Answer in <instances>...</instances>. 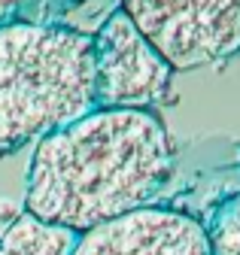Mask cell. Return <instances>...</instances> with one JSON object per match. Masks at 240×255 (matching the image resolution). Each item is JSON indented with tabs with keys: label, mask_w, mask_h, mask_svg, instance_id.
<instances>
[{
	"label": "cell",
	"mask_w": 240,
	"mask_h": 255,
	"mask_svg": "<svg viewBox=\"0 0 240 255\" xmlns=\"http://www.w3.org/2000/svg\"><path fill=\"white\" fill-rule=\"evenodd\" d=\"M210 255H240V195L222 201V207L204 228Z\"/></svg>",
	"instance_id": "cell-7"
},
{
	"label": "cell",
	"mask_w": 240,
	"mask_h": 255,
	"mask_svg": "<svg viewBox=\"0 0 240 255\" xmlns=\"http://www.w3.org/2000/svg\"><path fill=\"white\" fill-rule=\"evenodd\" d=\"M76 243H79L76 231L43 222L27 210H21L12 216V222L3 225L0 255H73Z\"/></svg>",
	"instance_id": "cell-6"
},
{
	"label": "cell",
	"mask_w": 240,
	"mask_h": 255,
	"mask_svg": "<svg viewBox=\"0 0 240 255\" xmlns=\"http://www.w3.org/2000/svg\"><path fill=\"white\" fill-rule=\"evenodd\" d=\"M173 158L167 128L149 110H92L37 143L24 210L85 234L152 207Z\"/></svg>",
	"instance_id": "cell-1"
},
{
	"label": "cell",
	"mask_w": 240,
	"mask_h": 255,
	"mask_svg": "<svg viewBox=\"0 0 240 255\" xmlns=\"http://www.w3.org/2000/svg\"><path fill=\"white\" fill-rule=\"evenodd\" d=\"M92 110V37L61 24H0V152L40 143Z\"/></svg>",
	"instance_id": "cell-2"
},
{
	"label": "cell",
	"mask_w": 240,
	"mask_h": 255,
	"mask_svg": "<svg viewBox=\"0 0 240 255\" xmlns=\"http://www.w3.org/2000/svg\"><path fill=\"white\" fill-rule=\"evenodd\" d=\"M122 9L173 70L204 67L240 49V0H125Z\"/></svg>",
	"instance_id": "cell-3"
},
{
	"label": "cell",
	"mask_w": 240,
	"mask_h": 255,
	"mask_svg": "<svg viewBox=\"0 0 240 255\" xmlns=\"http://www.w3.org/2000/svg\"><path fill=\"white\" fill-rule=\"evenodd\" d=\"M95 110H149L167 88L173 67L119 6L92 37Z\"/></svg>",
	"instance_id": "cell-4"
},
{
	"label": "cell",
	"mask_w": 240,
	"mask_h": 255,
	"mask_svg": "<svg viewBox=\"0 0 240 255\" xmlns=\"http://www.w3.org/2000/svg\"><path fill=\"white\" fill-rule=\"evenodd\" d=\"M73 255H210V246L192 216L143 207L79 234Z\"/></svg>",
	"instance_id": "cell-5"
},
{
	"label": "cell",
	"mask_w": 240,
	"mask_h": 255,
	"mask_svg": "<svg viewBox=\"0 0 240 255\" xmlns=\"http://www.w3.org/2000/svg\"><path fill=\"white\" fill-rule=\"evenodd\" d=\"M21 3V0H0V24H6V15Z\"/></svg>",
	"instance_id": "cell-8"
}]
</instances>
